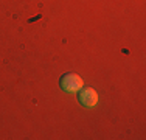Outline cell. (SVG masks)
<instances>
[{
    "instance_id": "obj_1",
    "label": "cell",
    "mask_w": 146,
    "mask_h": 140,
    "mask_svg": "<svg viewBox=\"0 0 146 140\" xmlns=\"http://www.w3.org/2000/svg\"><path fill=\"white\" fill-rule=\"evenodd\" d=\"M59 84H61V89L65 90L68 93H75L84 86V81L79 75L76 73H65L62 75V78L59 79Z\"/></svg>"
},
{
    "instance_id": "obj_2",
    "label": "cell",
    "mask_w": 146,
    "mask_h": 140,
    "mask_svg": "<svg viewBox=\"0 0 146 140\" xmlns=\"http://www.w3.org/2000/svg\"><path fill=\"white\" fill-rule=\"evenodd\" d=\"M78 100L82 106L86 107H95L98 104V92L93 87H81L78 90Z\"/></svg>"
}]
</instances>
